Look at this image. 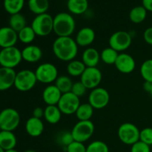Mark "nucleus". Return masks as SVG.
Segmentation results:
<instances>
[{
	"label": "nucleus",
	"instance_id": "nucleus-1",
	"mask_svg": "<svg viewBox=\"0 0 152 152\" xmlns=\"http://www.w3.org/2000/svg\"><path fill=\"white\" fill-rule=\"evenodd\" d=\"M78 45L71 37H57L53 42V54L62 62H71L78 53Z\"/></svg>",
	"mask_w": 152,
	"mask_h": 152
},
{
	"label": "nucleus",
	"instance_id": "nucleus-2",
	"mask_svg": "<svg viewBox=\"0 0 152 152\" xmlns=\"http://www.w3.org/2000/svg\"><path fill=\"white\" fill-rule=\"evenodd\" d=\"M76 28V22L70 13L61 12L53 17V32L57 37H71Z\"/></svg>",
	"mask_w": 152,
	"mask_h": 152
},
{
	"label": "nucleus",
	"instance_id": "nucleus-3",
	"mask_svg": "<svg viewBox=\"0 0 152 152\" xmlns=\"http://www.w3.org/2000/svg\"><path fill=\"white\" fill-rule=\"evenodd\" d=\"M31 28L38 37H44L53 31V18L49 13L37 15L32 21Z\"/></svg>",
	"mask_w": 152,
	"mask_h": 152
},
{
	"label": "nucleus",
	"instance_id": "nucleus-4",
	"mask_svg": "<svg viewBox=\"0 0 152 152\" xmlns=\"http://www.w3.org/2000/svg\"><path fill=\"white\" fill-rule=\"evenodd\" d=\"M35 72L29 69L21 70L16 73L14 87L21 92H27L32 90L37 83Z\"/></svg>",
	"mask_w": 152,
	"mask_h": 152
},
{
	"label": "nucleus",
	"instance_id": "nucleus-5",
	"mask_svg": "<svg viewBox=\"0 0 152 152\" xmlns=\"http://www.w3.org/2000/svg\"><path fill=\"white\" fill-rule=\"evenodd\" d=\"M22 60V50L16 46L1 48L0 50V65L1 67L14 69Z\"/></svg>",
	"mask_w": 152,
	"mask_h": 152
},
{
	"label": "nucleus",
	"instance_id": "nucleus-6",
	"mask_svg": "<svg viewBox=\"0 0 152 152\" xmlns=\"http://www.w3.org/2000/svg\"><path fill=\"white\" fill-rule=\"evenodd\" d=\"M94 130L95 127L93 122L91 120H87L77 122L71 132L74 141L84 143L93 136Z\"/></svg>",
	"mask_w": 152,
	"mask_h": 152
},
{
	"label": "nucleus",
	"instance_id": "nucleus-7",
	"mask_svg": "<svg viewBox=\"0 0 152 152\" xmlns=\"http://www.w3.org/2000/svg\"><path fill=\"white\" fill-rule=\"evenodd\" d=\"M140 131L132 123H123L119 127L117 134L120 140L128 145H132L140 140Z\"/></svg>",
	"mask_w": 152,
	"mask_h": 152
},
{
	"label": "nucleus",
	"instance_id": "nucleus-8",
	"mask_svg": "<svg viewBox=\"0 0 152 152\" xmlns=\"http://www.w3.org/2000/svg\"><path fill=\"white\" fill-rule=\"evenodd\" d=\"M19 113L14 108H7L0 112V126L1 130L13 132L20 123Z\"/></svg>",
	"mask_w": 152,
	"mask_h": 152
},
{
	"label": "nucleus",
	"instance_id": "nucleus-9",
	"mask_svg": "<svg viewBox=\"0 0 152 152\" xmlns=\"http://www.w3.org/2000/svg\"><path fill=\"white\" fill-rule=\"evenodd\" d=\"M34 72L37 81L43 84H51L59 77L57 68L50 62H45L39 65Z\"/></svg>",
	"mask_w": 152,
	"mask_h": 152
},
{
	"label": "nucleus",
	"instance_id": "nucleus-10",
	"mask_svg": "<svg viewBox=\"0 0 152 152\" xmlns=\"http://www.w3.org/2000/svg\"><path fill=\"white\" fill-rule=\"evenodd\" d=\"M132 42V35L124 31H119L114 33L108 40L109 47L117 50L118 53L125 51L129 48Z\"/></svg>",
	"mask_w": 152,
	"mask_h": 152
},
{
	"label": "nucleus",
	"instance_id": "nucleus-11",
	"mask_svg": "<svg viewBox=\"0 0 152 152\" xmlns=\"http://www.w3.org/2000/svg\"><path fill=\"white\" fill-rule=\"evenodd\" d=\"M80 97L74 95L72 92L63 94L57 104L62 114L71 115L75 114L80 105Z\"/></svg>",
	"mask_w": 152,
	"mask_h": 152
},
{
	"label": "nucleus",
	"instance_id": "nucleus-12",
	"mask_svg": "<svg viewBox=\"0 0 152 152\" xmlns=\"http://www.w3.org/2000/svg\"><path fill=\"white\" fill-rule=\"evenodd\" d=\"M110 95L108 91L102 87L92 89L88 95V103L94 109H102L109 103Z\"/></svg>",
	"mask_w": 152,
	"mask_h": 152
},
{
	"label": "nucleus",
	"instance_id": "nucleus-13",
	"mask_svg": "<svg viewBox=\"0 0 152 152\" xmlns=\"http://www.w3.org/2000/svg\"><path fill=\"white\" fill-rule=\"evenodd\" d=\"M102 74L97 67L86 68L80 77V81L88 89H94L99 87L102 82Z\"/></svg>",
	"mask_w": 152,
	"mask_h": 152
},
{
	"label": "nucleus",
	"instance_id": "nucleus-14",
	"mask_svg": "<svg viewBox=\"0 0 152 152\" xmlns=\"http://www.w3.org/2000/svg\"><path fill=\"white\" fill-rule=\"evenodd\" d=\"M116 68L122 74H129L133 72L136 67V62L132 56L126 53H119V56L116 60Z\"/></svg>",
	"mask_w": 152,
	"mask_h": 152
},
{
	"label": "nucleus",
	"instance_id": "nucleus-15",
	"mask_svg": "<svg viewBox=\"0 0 152 152\" xmlns=\"http://www.w3.org/2000/svg\"><path fill=\"white\" fill-rule=\"evenodd\" d=\"M18 33L9 26L0 28V47L1 48L13 47L18 41Z\"/></svg>",
	"mask_w": 152,
	"mask_h": 152
},
{
	"label": "nucleus",
	"instance_id": "nucleus-16",
	"mask_svg": "<svg viewBox=\"0 0 152 152\" xmlns=\"http://www.w3.org/2000/svg\"><path fill=\"white\" fill-rule=\"evenodd\" d=\"M16 72L14 69L0 67V91H4L14 86Z\"/></svg>",
	"mask_w": 152,
	"mask_h": 152
},
{
	"label": "nucleus",
	"instance_id": "nucleus-17",
	"mask_svg": "<svg viewBox=\"0 0 152 152\" xmlns=\"http://www.w3.org/2000/svg\"><path fill=\"white\" fill-rule=\"evenodd\" d=\"M62 94L55 85H48L42 92V99L47 105H57Z\"/></svg>",
	"mask_w": 152,
	"mask_h": 152
},
{
	"label": "nucleus",
	"instance_id": "nucleus-18",
	"mask_svg": "<svg viewBox=\"0 0 152 152\" xmlns=\"http://www.w3.org/2000/svg\"><path fill=\"white\" fill-rule=\"evenodd\" d=\"M22 60L29 63H36L42 57L41 48L35 45H28L22 50Z\"/></svg>",
	"mask_w": 152,
	"mask_h": 152
},
{
	"label": "nucleus",
	"instance_id": "nucleus-19",
	"mask_svg": "<svg viewBox=\"0 0 152 152\" xmlns=\"http://www.w3.org/2000/svg\"><path fill=\"white\" fill-rule=\"evenodd\" d=\"M96 34L91 28L85 27L77 32L76 42L80 47H88L94 42Z\"/></svg>",
	"mask_w": 152,
	"mask_h": 152
},
{
	"label": "nucleus",
	"instance_id": "nucleus-20",
	"mask_svg": "<svg viewBox=\"0 0 152 152\" xmlns=\"http://www.w3.org/2000/svg\"><path fill=\"white\" fill-rule=\"evenodd\" d=\"M45 126L41 119L31 117L25 123V131L29 136L32 137H38L42 134Z\"/></svg>",
	"mask_w": 152,
	"mask_h": 152
},
{
	"label": "nucleus",
	"instance_id": "nucleus-21",
	"mask_svg": "<svg viewBox=\"0 0 152 152\" xmlns=\"http://www.w3.org/2000/svg\"><path fill=\"white\" fill-rule=\"evenodd\" d=\"M100 60V53L94 48L88 47L82 54V61L86 68L96 67Z\"/></svg>",
	"mask_w": 152,
	"mask_h": 152
},
{
	"label": "nucleus",
	"instance_id": "nucleus-22",
	"mask_svg": "<svg viewBox=\"0 0 152 152\" xmlns=\"http://www.w3.org/2000/svg\"><path fill=\"white\" fill-rule=\"evenodd\" d=\"M16 144L17 139L13 132L4 130H1L0 132V146L4 151L13 149Z\"/></svg>",
	"mask_w": 152,
	"mask_h": 152
},
{
	"label": "nucleus",
	"instance_id": "nucleus-23",
	"mask_svg": "<svg viewBox=\"0 0 152 152\" xmlns=\"http://www.w3.org/2000/svg\"><path fill=\"white\" fill-rule=\"evenodd\" d=\"M62 112L57 105H47L44 109V118L48 123L55 125L62 117Z\"/></svg>",
	"mask_w": 152,
	"mask_h": 152
},
{
	"label": "nucleus",
	"instance_id": "nucleus-24",
	"mask_svg": "<svg viewBox=\"0 0 152 152\" xmlns=\"http://www.w3.org/2000/svg\"><path fill=\"white\" fill-rule=\"evenodd\" d=\"M67 7L73 14L81 15L88 8V0H68Z\"/></svg>",
	"mask_w": 152,
	"mask_h": 152
},
{
	"label": "nucleus",
	"instance_id": "nucleus-25",
	"mask_svg": "<svg viewBox=\"0 0 152 152\" xmlns=\"http://www.w3.org/2000/svg\"><path fill=\"white\" fill-rule=\"evenodd\" d=\"M28 4L29 10L37 16L47 13L49 8L48 0H29Z\"/></svg>",
	"mask_w": 152,
	"mask_h": 152
},
{
	"label": "nucleus",
	"instance_id": "nucleus-26",
	"mask_svg": "<svg viewBox=\"0 0 152 152\" xmlns=\"http://www.w3.org/2000/svg\"><path fill=\"white\" fill-rule=\"evenodd\" d=\"M94 108L88 102H87V103L80 104L75 114L79 121H87V120H91L94 115Z\"/></svg>",
	"mask_w": 152,
	"mask_h": 152
},
{
	"label": "nucleus",
	"instance_id": "nucleus-27",
	"mask_svg": "<svg viewBox=\"0 0 152 152\" xmlns=\"http://www.w3.org/2000/svg\"><path fill=\"white\" fill-rule=\"evenodd\" d=\"M86 68V66L83 63V61L74 59L68 62V65H67V72H68V75L71 77H81Z\"/></svg>",
	"mask_w": 152,
	"mask_h": 152
},
{
	"label": "nucleus",
	"instance_id": "nucleus-28",
	"mask_svg": "<svg viewBox=\"0 0 152 152\" xmlns=\"http://www.w3.org/2000/svg\"><path fill=\"white\" fill-rule=\"evenodd\" d=\"M147 16V10L142 5L133 7L129 13V19L133 23H142Z\"/></svg>",
	"mask_w": 152,
	"mask_h": 152
},
{
	"label": "nucleus",
	"instance_id": "nucleus-29",
	"mask_svg": "<svg viewBox=\"0 0 152 152\" xmlns=\"http://www.w3.org/2000/svg\"><path fill=\"white\" fill-rule=\"evenodd\" d=\"M27 26V21L25 16L20 13L10 15L9 19V27L14 30L16 32H19Z\"/></svg>",
	"mask_w": 152,
	"mask_h": 152
},
{
	"label": "nucleus",
	"instance_id": "nucleus-30",
	"mask_svg": "<svg viewBox=\"0 0 152 152\" xmlns=\"http://www.w3.org/2000/svg\"><path fill=\"white\" fill-rule=\"evenodd\" d=\"M25 4V0H4V10L9 14L13 15L20 13Z\"/></svg>",
	"mask_w": 152,
	"mask_h": 152
},
{
	"label": "nucleus",
	"instance_id": "nucleus-31",
	"mask_svg": "<svg viewBox=\"0 0 152 152\" xmlns=\"http://www.w3.org/2000/svg\"><path fill=\"white\" fill-rule=\"evenodd\" d=\"M74 83L71 77L68 76L61 75L57 77L55 81V86L59 88V90L62 92V94H66L71 91L72 86Z\"/></svg>",
	"mask_w": 152,
	"mask_h": 152
},
{
	"label": "nucleus",
	"instance_id": "nucleus-32",
	"mask_svg": "<svg viewBox=\"0 0 152 152\" xmlns=\"http://www.w3.org/2000/svg\"><path fill=\"white\" fill-rule=\"evenodd\" d=\"M37 35L31 26L27 25L19 32H18V39L25 45H31V43L34 41Z\"/></svg>",
	"mask_w": 152,
	"mask_h": 152
},
{
	"label": "nucleus",
	"instance_id": "nucleus-33",
	"mask_svg": "<svg viewBox=\"0 0 152 152\" xmlns=\"http://www.w3.org/2000/svg\"><path fill=\"white\" fill-rule=\"evenodd\" d=\"M119 53L117 50L108 47L104 48L100 53V59L106 65H114Z\"/></svg>",
	"mask_w": 152,
	"mask_h": 152
},
{
	"label": "nucleus",
	"instance_id": "nucleus-34",
	"mask_svg": "<svg viewBox=\"0 0 152 152\" xmlns=\"http://www.w3.org/2000/svg\"><path fill=\"white\" fill-rule=\"evenodd\" d=\"M140 74L145 81L152 83V59L143 62L140 67Z\"/></svg>",
	"mask_w": 152,
	"mask_h": 152
},
{
	"label": "nucleus",
	"instance_id": "nucleus-35",
	"mask_svg": "<svg viewBox=\"0 0 152 152\" xmlns=\"http://www.w3.org/2000/svg\"><path fill=\"white\" fill-rule=\"evenodd\" d=\"M86 152H109V148L105 142L96 140L86 147Z\"/></svg>",
	"mask_w": 152,
	"mask_h": 152
},
{
	"label": "nucleus",
	"instance_id": "nucleus-36",
	"mask_svg": "<svg viewBox=\"0 0 152 152\" xmlns=\"http://www.w3.org/2000/svg\"><path fill=\"white\" fill-rule=\"evenodd\" d=\"M74 141V140L71 132H62L61 134H59V137H58V142L62 146H65V148Z\"/></svg>",
	"mask_w": 152,
	"mask_h": 152
},
{
	"label": "nucleus",
	"instance_id": "nucleus-37",
	"mask_svg": "<svg viewBox=\"0 0 152 152\" xmlns=\"http://www.w3.org/2000/svg\"><path fill=\"white\" fill-rule=\"evenodd\" d=\"M140 140L149 146L152 145V128H145L140 131Z\"/></svg>",
	"mask_w": 152,
	"mask_h": 152
},
{
	"label": "nucleus",
	"instance_id": "nucleus-38",
	"mask_svg": "<svg viewBox=\"0 0 152 152\" xmlns=\"http://www.w3.org/2000/svg\"><path fill=\"white\" fill-rule=\"evenodd\" d=\"M88 88L84 86L81 81H77L74 83L72 86V89L71 91L74 95H76L78 97H81V96H84L86 94Z\"/></svg>",
	"mask_w": 152,
	"mask_h": 152
},
{
	"label": "nucleus",
	"instance_id": "nucleus-39",
	"mask_svg": "<svg viewBox=\"0 0 152 152\" xmlns=\"http://www.w3.org/2000/svg\"><path fill=\"white\" fill-rule=\"evenodd\" d=\"M67 152H86V147L84 143L74 141L66 147Z\"/></svg>",
	"mask_w": 152,
	"mask_h": 152
},
{
	"label": "nucleus",
	"instance_id": "nucleus-40",
	"mask_svg": "<svg viewBox=\"0 0 152 152\" xmlns=\"http://www.w3.org/2000/svg\"><path fill=\"white\" fill-rule=\"evenodd\" d=\"M131 152H151V148L149 145L139 140L132 145Z\"/></svg>",
	"mask_w": 152,
	"mask_h": 152
},
{
	"label": "nucleus",
	"instance_id": "nucleus-41",
	"mask_svg": "<svg viewBox=\"0 0 152 152\" xmlns=\"http://www.w3.org/2000/svg\"><path fill=\"white\" fill-rule=\"evenodd\" d=\"M143 39L147 44L152 45V27L145 29L143 33Z\"/></svg>",
	"mask_w": 152,
	"mask_h": 152
},
{
	"label": "nucleus",
	"instance_id": "nucleus-42",
	"mask_svg": "<svg viewBox=\"0 0 152 152\" xmlns=\"http://www.w3.org/2000/svg\"><path fill=\"white\" fill-rule=\"evenodd\" d=\"M33 116L32 117H36V118L42 119L44 117V109L41 107H37L33 111Z\"/></svg>",
	"mask_w": 152,
	"mask_h": 152
},
{
	"label": "nucleus",
	"instance_id": "nucleus-43",
	"mask_svg": "<svg viewBox=\"0 0 152 152\" xmlns=\"http://www.w3.org/2000/svg\"><path fill=\"white\" fill-rule=\"evenodd\" d=\"M142 4L147 11L152 12V0H142Z\"/></svg>",
	"mask_w": 152,
	"mask_h": 152
},
{
	"label": "nucleus",
	"instance_id": "nucleus-44",
	"mask_svg": "<svg viewBox=\"0 0 152 152\" xmlns=\"http://www.w3.org/2000/svg\"><path fill=\"white\" fill-rule=\"evenodd\" d=\"M143 89L147 92V93L149 94L150 91H151V87H152V83H150V82H146L145 81V83H143Z\"/></svg>",
	"mask_w": 152,
	"mask_h": 152
},
{
	"label": "nucleus",
	"instance_id": "nucleus-45",
	"mask_svg": "<svg viewBox=\"0 0 152 152\" xmlns=\"http://www.w3.org/2000/svg\"><path fill=\"white\" fill-rule=\"evenodd\" d=\"M5 152H19L17 150H16L15 148L13 149H10V150H7V151H5Z\"/></svg>",
	"mask_w": 152,
	"mask_h": 152
},
{
	"label": "nucleus",
	"instance_id": "nucleus-46",
	"mask_svg": "<svg viewBox=\"0 0 152 152\" xmlns=\"http://www.w3.org/2000/svg\"><path fill=\"white\" fill-rule=\"evenodd\" d=\"M24 152H36V151H34V150H31V149H29V150H26V151H25Z\"/></svg>",
	"mask_w": 152,
	"mask_h": 152
},
{
	"label": "nucleus",
	"instance_id": "nucleus-47",
	"mask_svg": "<svg viewBox=\"0 0 152 152\" xmlns=\"http://www.w3.org/2000/svg\"><path fill=\"white\" fill-rule=\"evenodd\" d=\"M0 152H5V151H4V150L3 149L1 146H0Z\"/></svg>",
	"mask_w": 152,
	"mask_h": 152
},
{
	"label": "nucleus",
	"instance_id": "nucleus-48",
	"mask_svg": "<svg viewBox=\"0 0 152 152\" xmlns=\"http://www.w3.org/2000/svg\"><path fill=\"white\" fill-rule=\"evenodd\" d=\"M149 94H150V95H151V96H152V87H151V91H150Z\"/></svg>",
	"mask_w": 152,
	"mask_h": 152
},
{
	"label": "nucleus",
	"instance_id": "nucleus-49",
	"mask_svg": "<svg viewBox=\"0 0 152 152\" xmlns=\"http://www.w3.org/2000/svg\"><path fill=\"white\" fill-rule=\"evenodd\" d=\"M1 126H0V132H1Z\"/></svg>",
	"mask_w": 152,
	"mask_h": 152
}]
</instances>
